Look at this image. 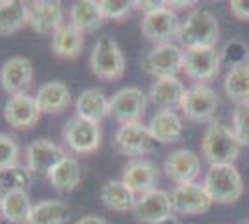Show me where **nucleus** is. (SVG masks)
<instances>
[{
	"label": "nucleus",
	"mask_w": 249,
	"mask_h": 224,
	"mask_svg": "<svg viewBox=\"0 0 249 224\" xmlns=\"http://www.w3.org/2000/svg\"><path fill=\"white\" fill-rule=\"evenodd\" d=\"M177 38L186 49L216 47L219 40V22L212 11L197 8L180 22Z\"/></svg>",
	"instance_id": "f257e3e1"
},
{
	"label": "nucleus",
	"mask_w": 249,
	"mask_h": 224,
	"mask_svg": "<svg viewBox=\"0 0 249 224\" xmlns=\"http://www.w3.org/2000/svg\"><path fill=\"white\" fill-rule=\"evenodd\" d=\"M238 139L234 137L232 129L223 125V123H210L203 135L201 142V151L203 157L210 163V166L218 164H234V161L240 155Z\"/></svg>",
	"instance_id": "f03ea898"
},
{
	"label": "nucleus",
	"mask_w": 249,
	"mask_h": 224,
	"mask_svg": "<svg viewBox=\"0 0 249 224\" xmlns=\"http://www.w3.org/2000/svg\"><path fill=\"white\" fill-rule=\"evenodd\" d=\"M203 187L207 189L210 200L216 204H234L244 194V180L234 164L210 166Z\"/></svg>",
	"instance_id": "7ed1b4c3"
},
{
	"label": "nucleus",
	"mask_w": 249,
	"mask_h": 224,
	"mask_svg": "<svg viewBox=\"0 0 249 224\" xmlns=\"http://www.w3.org/2000/svg\"><path fill=\"white\" fill-rule=\"evenodd\" d=\"M89 65L101 81H117L124 73V56L115 40L103 36L93 45Z\"/></svg>",
	"instance_id": "20e7f679"
},
{
	"label": "nucleus",
	"mask_w": 249,
	"mask_h": 224,
	"mask_svg": "<svg viewBox=\"0 0 249 224\" xmlns=\"http://www.w3.org/2000/svg\"><path fill=\"white\" fill-rule=\"evenodd\" d=\"M184 62V51L175 43H160L153 47L142 60V67L149 75L156 79H166V77H177L178 71H182Z\"/></svg>",
	"instance_id": "39448f33"
},
{
	"label": "nucleus",
	"mask_w": 249,
	"mask_h": 224,
	"mask_svg": "<svg viewBox=\"0 0 249 224\" xmlns=\"http://www.w3.org/2000/svg\"><path fill=\"white\" fill-rule=\"evenodd\" d=\"M221 67V53L216 47H199V49H186L182 71L197 81L199 84L214 81Z\"/></svg>",
	"instance_id": "423d86ee"
},
{
	"label": "nucleus",
	"mask_w": 249,
	"mask_h": 224,
	"mask_svg": "<svg viewBox=\"0 0 249 224\" xmlns=\"http://www.w3.org/2000/svg\"><path fill=\"white\" fill-rule=\"evenodd\" d=\"M219 108V97L218 94L207 84H194L188 88L182 103H180V110L184 112V116L192 122H210L216 116Z\"/></svg>",
	"instance_id": "0eeeda50"
},
{
	"label": "nucleus",
	"mask_w": 249,
	"mask_h": 224,
	"mask_svg": "<svg viewBox=\"0 0 249 224\" xmlns=\"http://www.w3.org/2000/svg\"><path fill=\"white\" fill-rule=\"evenodd\" d=\"M115 148L119 153L126 157H138V155H147L155 151L156 140L153 139L151 131L142 122L136 123H123L115 133Z\"/></svg>",
	"instance_id": "6e6552de"
},
{
	"label": "nucleus",
	"mask_w": 249,
	"mask_h": 224,
	"mask_svg": "<svg viewBox=\"0 0 249 224\" xmlns=\"http://www.w3.org/2000/svg\"><path fill=\"white\" fill-rule=\"evenodd\" d=\"M147 108V96L136 86H126L110 99V114L121 123L142 122Z\"/></svg>",
	"instance_id": "1a4fd4ad"
},
{
	"label": "nucleus",
	"mask_w": 249,
	"mask_h": 224,
	"mask_svg": "<svg viewBox=\"0 0 249 224\" xmlns=\"http://www.w3.org/2000/svg\"><path fill=\"white\" fill-rule=\"evenodd\" d=\"M63 139L74 153H93L101 146V127L99 123L74 116L65 123Z\"/></svg>",
	"instance_id": "9d476101"
},
{
	"label": "nucleus",
	"mask_w": 249,
	"mask_h": 224,
	"mask_svg": "<svg viewBox=\"0 0 249 224\" xmlns=\"http://www.w3.org/2000/svg\"><path fill=\"white\" fill-rule=\"evenodd\" d=\"M65 157V151L58 144L47 139H37L26 148V168L34 174L49 176Z\"/></svg>",
	"instance_id": "9b49d317"
},
{
	"label": "nucleus",
	"mask_w": 249,
	"mask_h": 224,
	"mask_svg": "<svg viewBox=\"0 0 249 224\" xmlns=\"http://www.w3.org/2000/svg\"><path fill=\"white\" fill-rule=\"evenodd\" d=\"M212 200L208 196L207 189L199 183H182L177 185L171 194V205L173 211L180 215H201L207 213L212 207Z\"/></svg>",
	"instance_id": "f8f14e48"
},
{
	"label": "nucleus",
	"mask_w": 249,
	"mask_h": 224,
	"mask_svg": "<svg viewBox=\"0 0 249 224\" xmlns=\"http://www.w3.org/2000/svg\"><path fill=\"white\" fill-rule=\"evenodd\" d=\"M134 215L136 221L143 224H158L171 217L173 205H171V196L166 191H149L142 196L136 198L134 205Z\"/></svg>",
	"instance_id": "ddd939ff"
},
{
	"label": "nucleus",
	"mask_w": 249,
	"mask_h": 224,
	"mask_svg": "<svg viewBox=\"0 0 249 224\" xmlns=\"http://www.w3.org/2000/svg\"><path fill=\"white\" fill-rule=\"evenodd\" d=\"M178 28H180L178 17L175 15V11H171V8H167V6L143 15V21H142V34L149 41H155L156 45L169 43L171 38L178 36Z\"/></svg>",
	"instance_id": "4468645a"
},
{
	"label": "nucleus",
	"mask_w": 249,
	"mask_h": 224,
	"mask_svg": "<svg viewBox=\"0 0 249 224\" xmlns=\"http://www.w3.org/2000/svg\"><path fill=\"white\" fill-rule=\"evenodd\" d=\"M34 79V65L24 56H11L0 69V84L4 92L11 96L24 94V90L32 84Z\"/></svg>",
	"instance_id": "2eb2a0df"
},
{
	"label": "nucleus",
	"mask_w": 249,
	"mask_h": 224,
	"mask_svg": "<svg viewBox=\"0 0 249 224\" xmlns=\"http://www.w3.org/2000/svg\"><path fill=\"white\" fill-rule=\"evenodd\" d=\"M164 172L177 185L194 183L201 174V161L190 149H175L164 161Z\"/></svg>",
	"instance_id": "dca6fc26"
},
{
	"label": "nucleus",
	"mask_w": 249,
	"mask_h": 224,
	"mask_svg": "<svg viewBox=\"0 0 249 224\" xmlns=\"http://www.w3.org/2000/svg\"><path fill=\"white\" fill-rule=\"evenodd\" d=\"M28 24L41 36H52L63 24V10L60 2L39 0L28 8Z\"/></svg>",
	"instance_id": "f3484780"
},
{
	"label": "nucleus",
	"mask_w": 249,
	"mask_h": 224,
	"mask_svg": "<svg viewBox=\"0 0 249 224\" xmlns=\"http://www.w3.org/2000/svg\"><path fill=\"white\" fill-rule=\"evenodd\" d=\"M39 108L36 103V97L24 94L11 96L10 101L4 107V118L15 129H30L39 122Z\"/></svg>",
	"instance_id": "a211bd4d"
},
{
	"label": "nucleus",
	"mask_w": 249,
	"mask_h": 224,
	"mask_svg": "<svg viewBox=\"0 0 249 224\" xmlns=\"http://www.w3.org/2000/svg\"><path fill=\"white\" fill-rule=\"evenodd\" d=\"M158 182V170L153 163L145 159H136L128 163L123 170V183L134 192V194H145L149 191H155V185Z\"/></svg>",
	"instance_id": "6ab92c4d"
},
{
	"label": "nucleus",
	"mask_w": 249,
	"mask_h": 224,
	"mask_svg": "<svg viewBox=\"0 0 249 224\" xmlns=\"http://www.w3.org/2000/svg\"><path fill=\"white\" fill-rule=\"evenodd\" d=\"M184 94H186V88L180 79L166 77V79H156V82H153L149 97L153 99L155 105L160 107V110H173L177 107L180 108Z\"/></svg>",
	"instance_id": "aec40b11"
},
{
	"label": "nucleus",
	"mask_w": 249,
	"mask_h": 224,
	"mask_svg": "<svg viewBox=\"0 0 249 224\" xmlns=\"http://www.w3.org/2000/svg\"><path fill=\"white\" fill-rule=\"evenodd\" d=\"M149 131L153 139L160 144H175L184 135V125L173 110H158L149 122Z\"/></svg>",
	"instance_id": "412c9836"
},
{
	"label": "nucleus",
	"mask_w": 249,
	"mask_h": 224,
	"mask_svg": "<svg viewBox=\"0 0 249 224\" xmlns=\"http://www.w3.org/2000/svg\"><path fill=\"white\" fill-rule=\"evenodd\" d=\"M36 103H37L39 112H45V114H60L71 103V90L67 88V84H63L60 81L47 82V84H43L37 90Z\"/></svg>",
	"instance_id": "4be33fe9"
},
{
	"label": "nucleus",
	"mask_w": 249,
	"mask_h": 224,
	"mask_svg": "<svg viewBox=\"0 0 249 224\" xmlns=\"http://www.w3.org/2000/svg\"><path fill=\"white\" fill-rule=\"evenodd\" d=\"M110 114V99L99 88H88L76 99V116L101 123Z\"/></svg>",
	"instance_id": "5701e85b"
},
{
	"label": "nucleus",
	"mask_w": 249,
	"mask_h": 224,
	"mask_svg": "<svg viewBox=\"0 0 249 224\" xmlns=\"http://www.w3.org/2000/svg\"><path fill=\"white\" fill-rule=\"evenodd\" d=\"M52 53L65 60H73L82 53L84 47V34L74 28L73 24H62L56 32L52 34Z\"/></svg>",
	"instance_id": "b1692460"
},
{
	"label": "nucleus",
	"mask_w": 249,
	"mask_h": 224,
	"mask_svg": "<svg viewBox=\"0 0 249 224\" xmlns=\"http://www.w3.org/2000/svg\"><path fill=\"white\" fill-rule=\"evenodd\" d=\"M101 202L115 213H124V211L134 209L136 194L124 185L123 180H112V182H106L103 185Z\"/></svg>",
	"instance_id": "393cba45"
},
{
	"label": "nucleus",
	"mask_w": 249,
	"mask_h": 224,
	"mask_svg": "<svg viewBox=\"0 0 249 224\" xmlns=\"http://www.w3.org/2000/svg\"><path fill=\"white\" fill-rule=\"evenodd\" d=\"M104 17L99 8V2L93 0H78L71 8V24L82 34L93 32L103 24Z\"/></svg>",
	"instance_id": "a878e982"
},
{
	"label": "nucleus",
	"mask_w": 249,
	"mask_h": 224,
	"mask_svg": "<svg viewBox=\"0 0 249 224\" xmlns=\"http://www.w3.org/2000/svg\"><path fill=\"white\" fill-rule=\"evenodd\" d=\"M82 180V170H80V163L73 157H65V159L49 174V182L51 185L60 192H69L78 187V183Z\"/></svg>",
	"instance_id": "bb28decb"
},
{
	"label": "nucleus",
	"mask_w": 249,
	"mask_h": 224,
	"mask_svg": "<svg viewBox=\"0 0 249 224\" xmlns=\"http://www.w3.org/2000/svg\"><path fill=\"white\" fill-rule=\"evenodd\" d=\"M28 24V6L19 0L0 2V36H8Z\"/></svg>",
	"instance_id": "cd10ccee"
},
{
	"label": "nucleus",
	"mask_w": 249,
	"mask_h": 224,
	"mask_svg": "<svg viewBox=\"0 0 249 224\" xmlns=\"http://www.w3.org/2000/svg\"><path fill=\"white\" fill-rule=\"evenodd\" d=\"M32 202L26 191H11L4 194L0 213L13 224H26L32 213Z\"/></svg>",
	"instance_id": "c85d7f7f"
},
{
	"label": "nucleus",
	"mask_w": 249,
	"mask_h": 224,
	"mask_svg": "<svg viewBox=\"0 0 249 224\" xmlns=\"http://www.w3.org/2000/svg\"><path fill=\"white\" fill-rule=\"evenodd\" d=\"M67 215L69 207L62 200H41L32 207L26 224H63Z\"/></svg>",
	"instance_id": "c756f323"
},
{
	"label": "nucleus",
	"mask_w": 249,
	"mask_h": 224,
	"mask_svg": "<svg viewBox=\"0 0 249 224\" xmlns=\"http://www.w3.org/2000/svg\"><path fill=\"white\" fill-rule=\"evenodd\" d=\"M223 90L229 99L236 101L238 105L249 103V64L231 67L225 75Z\"/></svg>",
	"instance_id": "7c9ffc66"
},
{
	"label": "nucleus",
	"mask_w": 249,
	"mask_h": 224,
	"mask_svg": "<svg viewBox=\"0 0 249 224\" xmlns=\"http://www.w3.org/2000/svg\"><path fill=\"white\" fill-rule=\"evenodd\" d=\"M32 183V172L26 166H10L6 170H0V191H26Z\"/></svg>",
	"instance_id": "2f4dec72"
},
{
	"label": "nucleus",
	"mask_w": 249,
	"mask_h": 224,
	"mask_svg": "<svg viewBox=\"0 0 249 224\" xmlns=\"http://www.w3.org/2000/svg\"><path fill=\"white\" fill-rule=\"evenodd\" d=\"M249 62V49L248 45L240 40H231L225 43L223 51H221V64H227L231 67L244 65Z\"/></svg>",
	"instance_id": "473e14b6"
},
{
	"label": "nucleus",
	"mask_w": 249,
	"mask_h": 224,
	"mask_svg": "<svg viewBox=\"0 0 249 224\" xmlns=\"http://www.w3.org/2000/svg\"><path fill=\"white\" fill-rule=\"evenodd\" d=\"M232 133L238 139L240 146L249 148V103L236 105L232 112Z\"/></svg>",
	"instance_id": "72a5a7b5"
},
{
	"label": "nucleus",
	"mask_w": 249,
	"mask_h": 224,
	"mask_svg": "<svg viewBox=\"0 0 249 224\" xmlns=\"http://www.w3.org/2000/svg\"><path fill=\"white\" fill-rule=\"evenodd\" d=\"M19 153H21V149H19V144L15 142V139L6 133H0V170L15 166Z\"/></svg>",
	"instance_id": "f704fd0d"
},
{
	"label": "nucleus",
	"mask_w": 249,
	"mask_h": 224,
	"mask_svg": "<svg viewBox=\"0 0 249 224\" xmlns=\"http://www.w3.org/2000/svg\"><path fill=\"white\" fill-rule=\"evenodd\" d=\"M99 8L103 11L104 19L121 21V19L130 15V11L134 8V2H128V0H101Z\"/></svg>",
	"instance_id": "c9c22d12"
},
{
	"label": "nucleus",
	"mask_w": 249,
	"mask_h": 224,
	"mask_svg": "<svg viewBox=\"0 0 249 224\" xmlns=\"http://www.w3.org/2000/svg\"><path fill=\"white\" fill-rule=\"evenodd\" d=\"M231 13L240 21H249V0H232L229 4Z\"/></svg>",
	"instance_id": "e433bc0d"
},
{
	"label": "nucleus",
	"mask_w": 249,
	"mask_h": 224,
	"mask_svg": "<svg viewBox=\"0 0 249 224\" xmlns=\"http://www.w3.org/2000/svg\"><path fill=\"white\" fill-rule=\"evenodd\" d=\"M167 4L166 2H160V0H138L134 2V8L140 11H143V13H153V11H158L162 10V8H166Z\"/></svg>",
	"instance_id": "4c0bfd02"
},
{
	"label": "nucleus",
	"mask_w": 249,
	"mask_h": 224,
	"mask_svg": "<svg viewBox=\"0 0 249 224\" xmlns=\"http://www.w3.org/2000/svg\"><path fill=\"white\" fill-rule=\"evenodd\" d=\"M166 4H167V8H178V10H186V8L196 6L194 0H167Z\"/></svg>",
	"instance_id": "58836bf2"
},
{
	"label": "nucleus",
	"mask_w": 249,
	"mask_h": 224,
	"mask_svg": "<svg viewBox=\"0 0 249 224\" xmlns=\"http://www.w3.org/2000/svg\"><path fill=\"white\" fill-rule=\"evenodd\" d=\"M74 224H108V221L103 219V217H97V215H86Z\"/></svg>",
	"instance_id": "ea45409f"
},
{
	"label": "nucleus",
	"mask_w": 249,
	"mask_h": 224,
	"mask_svg": "<svg viewBox=\"0 0 249 224\" xmlns=\"http://www.w3.org/2000/svg\"><path fill=\"white\" fill-rule=\"evenodd\" d=\"M158 224H178V221H177L175 217H169V219H166V221H162V223Z\"/></svg>",
	"instance_id": "a19ab883"
},
{
	"label": "nucleus",
	"mask_w": 249,
	"mask_h": 224,
	"mask_svg": "<svg viewBox=\"0 0 249 224\" xmlns=\"http://www.w3.org/2000/svg\"><path fill=\"white\" fill-rule=\"evenodd\" d=\"M2 200H4V192L0 191V209H2Z\"/></svg>",
	"instance_id": "79ce46f5"
},
{
	"label": "nucleus",
	"mask_w": 249,
	"mask_h": 224,
	"mask_svg": "<svg viewBox=\"0 0 249 224\" xmlns=\"http://www.w3.org/2000/svg\"><path fill=\"white\" fill-rule=\"evenodd\" d=\"M248 64H249V62H248Z\"/></svg>",
	"instance_id": "37998d69"
}]
</instances>
